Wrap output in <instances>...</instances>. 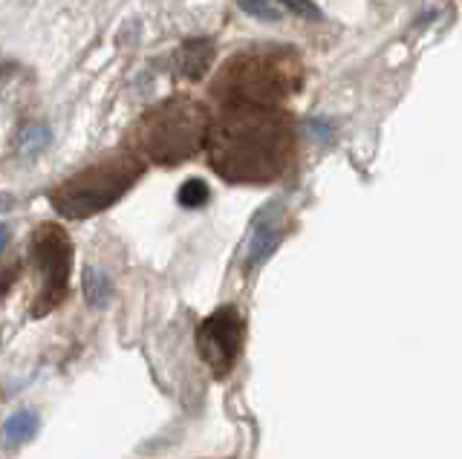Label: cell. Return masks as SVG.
I'll list each match as a JSON object with an SVG mask.
<instances>
[{
	"mask_svg": "<svg viewBox=\"0 0 462 459\" xmlns=\"http://www.w3.org/2000/svg\"><path fill=\"white\" fill-rule=\"evenodd\" d=\"M206 145L211 168L226 182L266 185L295 162V124L278 107L226 105Z\"/></svg>",
	"mask_w": 462,
	"mask_h": 459,
	"instance_id": "cell-1",
	"label": "cell"
},
{
	"mask_svg": "<svg viewBox=\"0 0 462 459\" xmlns=\"http://www.w3.org/2000/svg\"><path fill=\"white\" fill-rule=\"evenodd\" d=\"M303 64L289 47H254L228 59L211 84V96L226 105L278 107L300 90Z\"/></svg>",
	"mask_w": 462,
	"mask_h": 459,
	"instance_id": "cell-2",
	"label": "cell"
},
{
	"mask_svg": "<svg viewBox=\"0 0 462 459\" xmlns=\"http://www.w3.org/2000/svg\"><path fill=\"white\" fill-rule=\"evenodd\" d=\"M211 113L188 96H173L151 107L139 119L134 139L136 148L156 165H180L199 153L208 142Z\"/></svg>",
	"mask_w": 462,
	"mask_h": 459,
	"instance_id": "cell-3",
	"label": "cell"
},
{
	"mask_svg": "<svg viewBox=\"0 0 462 459\" xmlns=\"http://www.w3.org/2000/svg\"><path fill=\"white\" fill-rule=\"evenodd\" d=\"M142 170H144L142 160L127 151L105 156L101 162L79 170L76 177L58 185L52 191V208L69 220L93 217V214H101L113 203H119L136 185Z\"/></svg>",
	"mask_w": 462,
	"mask_h": 459,
	"instance_id": "cell-4",
	"label": "cell"
},
{
	"mask_svg": "<svg viewBox=\"0 0 462 459\" xmlns=\"http://www.w3.org/2000/svg\"><path fill=\"white\" fill-rule=\"evenodd\" d=\"M32 263L41 275V295L35 304V315L55 309L67 295L69 269H72V243L61 225H41L32 234Z\"/></svg>",
	"mask_w": 462,
	"mask_h": 459,
	"instance_id": "cell-5",
	"label": "cell"
},
{
	"mask_svg": "<svg viewBox=\"0 0 462 459\" xmlns=\"http://www.w3.org/2000/svg\"><path fill=\"white\" fill-rule=\"evenodd\" d=\"M243 315L235 307H223L214 315H208L206 321L197 329V347L202 362L211 367L217 379H223L231 372V367L237 364V358L243 353Z\"/></svg>",
	"mask_w": 462,
	"mask_h": 459,
	"instance_id": "cell-6",
	"label": "cell"
},
{
	"mask_svg": "<svg viewBox=\"0 0 462 459\" xmlns=\"http://www.w3.org/2000/svg\"><path fill=\"white\" fill-rule=\"evenodd\" d=\"M211 61H214V41L194 38V41H188V44H182L177 55H173V69H177L180 78L199 81L208 73Z\"/></svg>",
	"mask_w": 462,
	"mask_h": 459,
	"instance_id": "cell-7",
	"label": "cell"
},
{
	"mask_svg": "<svg viewBox=\"0 0 462 459\" xmlns=\"http://www.w3.org/2000/svg\"><path fill=\"white\" fill-rule=\"evenodd\" d=\"M283 240V228H281V220L272 217V208H266L263 214L257 217V225H254V234H252V243H249V263H263L266 257L278 249V243Z\"/></svg>",
	"mask_w": 462,
	"mask_h": 459,
	"instance_id": "cell-8",
	"label": "cell"
},
{
	"mask_svg": "<svg viewBox=\"0 0 462 459\" xmlns=\"http://www.w3.org/2000/svg\"><path fill=\"white\" fill-rule=\"evenodd\" d=\"M38 427H41V419L35 410H18L4 422V427H0V442H4V448H18V445L35 439Z\"/></svg>",
	"mask_w": 462,
	"mask_h": 459,
	"instance_id": "cell-9",
	"label": "cell"
},
{
	"mask_svg": "<svg viewBox=\"0 0 462 459\" xmlns=\"http://www.w3.org/2000/svg\"><path fill=\"white\" fill-rule=\"evenodd\" d=\"M84 298H87V304L96 307V309H105L110 304L113 283H110L105 269H98V266H87L84 269Z\"/></svg>",
	"mask_w": 462,
	"mask_h": 459,
	"instance_id": "cell-10",
	"label": "cell"
},
{
	"mask_svg": "<svg viewBox=\"0 0 462 459\" xmlns=\"http://www.w3.org/2000/svg\"><path fill=\"white\" fill-rule=\"evenodd\" d=\"M50 142H52V131L47 124H26L18 133V153L26 162L38 160V156L50 148Z\"/></svg>",
	"mask_w": 462,
	"mask_h": 459,
	"instance_id": "cell-11",
	"label": "cell"
},
{
	"mask_svg": "<svg viewBox=\"0 0 462 459\" xmlns=\"http://www.w3.org/2000/svg\"><path fill=\"white\" fill-rule=\"evenodd\" d=\"M240 9L245 15H252L257 21H266V23H278L283 18V9L274 6V0H237Z\"/></svg>",
	"mask_w": 462,
	"mask_h": 459,
	"instance_id": "cell-12",
	"label": "cell"
},
{
	"mask_svg": "<svg viewBox=\"0 0 462 459\" xmlns=\"http://www.w3.org/2000/svg\"><path fill=\"white\" fill-rule=\"evenodd\" d=\"M208 199H211V191L202 179H188L180 188V206L185 208H199V206H206Z\"/></svg>",
	"mask_w": 462,
	"mask_h": 459,
	"instance_id": "cell-13",
	"label": "cell"
},
{
	"mask_svg": "<svg viewBox=\"0 0 462 459\" xmlns=\"http://www.w3.org/2000/svg\"><path fill=\"white\" fill-rule=\"evenodd\" d=\"M281 4L289 9V12H295V15L300 18H310V21H321L324 18V12L318 9L312 0H281Z\"/></svg>",
	"mask_w": 462,
	"mask_h": 459,
	"instance_id": "cell-14",
	"label": "cell"
},
{
	"mask_svg": "<svg viewBox=\"0 0 462 459\" xmlns=\"http://www.w3.org/2000/svg\"><path fill=\"white\" fill-rule=\"evenodd\" d=\"M6 246H9V225L0 223V254L6 252Z\"/></svg>",
	"mask_w": 462,
	"mask_h": 459,
	"instance_id": "cell-15",
	"label": "cell"
}]
</instances>
